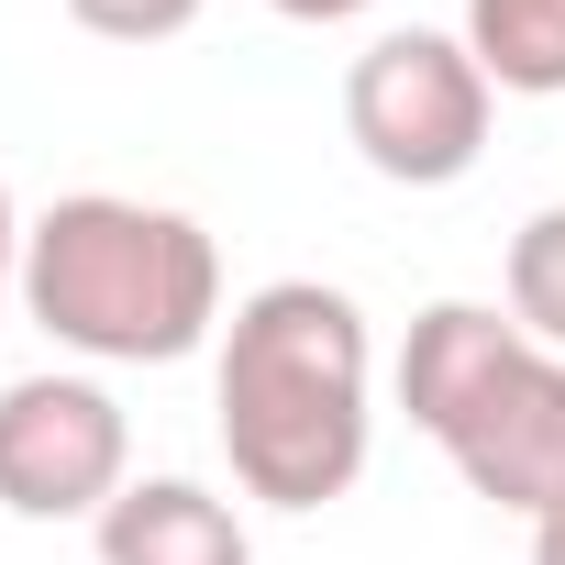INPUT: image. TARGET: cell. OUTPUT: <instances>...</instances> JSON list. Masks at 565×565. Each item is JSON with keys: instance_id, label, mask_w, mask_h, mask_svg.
I'll list each match as a JSON object with an SVG mask.
<instances>
[{"instance_id": "obj_7", "label": "cell", "mask_w": 565, "mask_h": 565, "mask_svg": "<svg viewBox=\"0 0 565 565\" xmlns=\"http://www.w3.org/2000/svg\"><path fill=\"white\" fill-rule=\"evenodd\" d=\"M466 56L510 100H565V0H466Z\"/></svg>"}, {"instance_id": "obj_8", "label": "cell", "mask_w": 565, "mask_h": 565, "mask_svg": "<svg viewBox=\"0 0 565 565\" xmlns=\"http://www.w3.org/2000/svg\"><path fill=\"white\" fill-rule=\"evenodd\" d=\"M510 322L565 355V200L510 233Z\"/></svg>"}, {"instance_id": "obj_9", "label": "cell", "mask_w": 565, "mask_h": 565, "mask_svg": "<svg viewBox=\"0 0 565 565\" xmlns=\"http://www.w3.org/2000/svg\"><path fill=\"white\" fill-rule=\"evenodd\" d=\"M200 12H211V0H67V23L100 34V45H167V34H189Z\"/></svg>"}, {"instance_id": "obj_1", "label": "cell", "mask_w": 565, "mask_h": 565, "mask_svg": "<svg viewBox=\"0 0 565 565\" xmlns=\"http://www.w3.org/2000/svg\"><path fill=\"white\" fill-rule=\"evenodd\" d=\"M233 488L266 510H333L377 444V333L322 277H266L222 322L211 366Z\"/></svg>"}, {"instance_id": "obj_11", "label": "cell", "mask_w": 565, "mask_h": 565, "mask_svg": "<svg viewBox=\"0 0 565 565\" xmlns=\"http://www.w3.org/2000/svg\"><path fill=\"white\" fill-rule=\"evenodd\" d=\"M266 12H277V23H355L366 0H266Z\"/></svg>"}, {"instance_id": "obj_5", "label": "cell", "mask_w": 565, "mask_h": 565, "mask_svg": "<svg viewBox=\"0 0 565 565\" xmlns=\"http://www.w3.org/2000/svg\"><path fill=\"white\" fill-rule=\"evenodd\" d=\"M134 488V422L100 377H12L0 388V510L23 521H100Z\"/></svg>"}, {"instance_id": "obj_2", "label": "cell", "mask_w": 565, "mask_h": 565, "mask_svg": "<svg viewBox=\"0 0 565 565\" xmlns=\"http://www.w3.org/2000/svg\"><path fill=\"white\" fill-rule=\"evenodd\" d=\"M23 311L89 366H178L222 333V244L122 189H78L23 222Z\"/></svg>"}, {"instance_id": "obj_3", "label": "cell", "mask_w": 565, "mask_h": 565, "mask_svg": "<svg viewBox=\"0 0 565 565\" xmlns=\"http://www.w3.org/2000/svg\"><path fill=\"white\" fill-rule=\"evenodd\" d=\"M399 411L444 444V466L488 499L543 521L565 499V355L532 344L488 300H433L399 344Z\"/></svg>"}, {"instance_id": "obj_10", "label": "cell", "mask_w": 565, "mask_h": 565, "mask_svg": "<svg viewBox=\"0 0 565 565\" xmlns=\"http://www.w3.org/2000/svg\"><path fill=\"white\" fill-rule=\"evenodd\" d=\"M23 300V211H12V189H0V311Z\"/></svg>"}, {"instance_id": "obj_12", "label": "cell", "mask_w": 565, "mask_h": 565, "mask_svg": "<svg viewBox=\"0 0 565 565\" xmlns=\"http://www.w3.org/2000/svg\"><path fill=\"white\" fill-rule=\"evenodd\" d=\"M532 565H565V499H554V510L532 521Z\"/></svg>"}, {"instance_id": "obj_6", "label": "cell", "mask_w": 565, "mask_h": 565, "mask_svg": "<svg viewBox=\"0 0 565 565\" xmlns=\"http://www.w3.org/2000/svg\"><path fill=\"white\" fill-rule=\"evenodd\" d=\"M89 532H100V565H255L233 499H211L200 477H134Z\"/></svg>"}, {"instance_id": "obj_4", "label": "cell", "mask_w": 565, "mask_h": 565, "mask_svg": "<svg viewBox=\"0 0 565 565\" xmlns=\"http://www.w3.org/2000/svg\"><path fill=\"white\" fill-rule=\"evenodd\" d=\"M488 67L466 56V34H377L344 67V145L388 178V189H455L488 156Z\"/></svg>"}]
</instances>
